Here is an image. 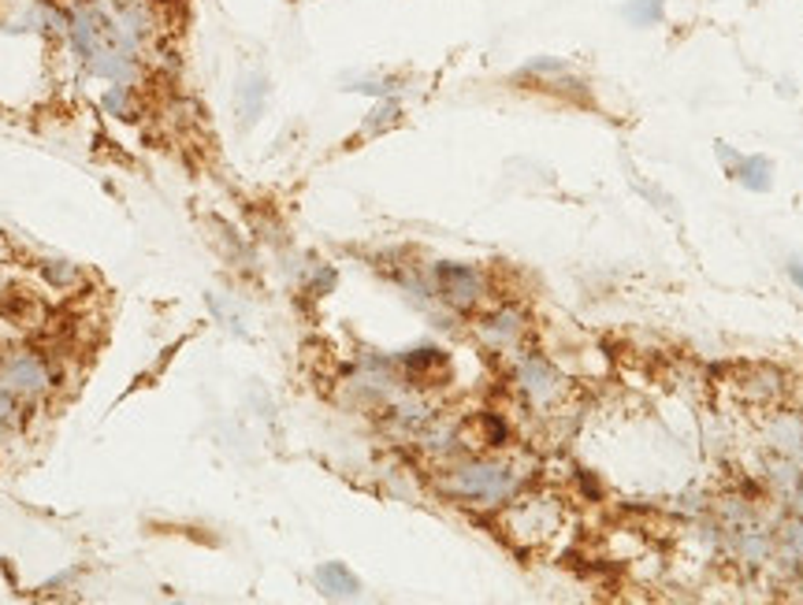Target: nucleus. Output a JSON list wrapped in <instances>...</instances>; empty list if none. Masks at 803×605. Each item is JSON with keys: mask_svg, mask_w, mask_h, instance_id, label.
Wrapping results in <instances>:
<instances>
[{"mask_svg": "<svg viewBox=\"0 0 803 605\" xmlns=\"http://www.w3.org/2000/svg\"><path fill=\"white\" fill-rule=\"evenodd\" d=\"M517 487H520V471L510 461H495V457L465 461V465L450 468V476L439 479V491L465 505H502L517 494Z\"/></svg>", "mask_w": 803, "mask_h": 605, "instance_id": "f257e3e1", "label": "nucleus"}, {"mask_svg": "<svg viewBox=\"0 0 803 605\" xmlns=\"http://www.w3.org/2000/svg\"><path fill=\"white\" fill-rule=\"evenodd\" d=\"M52 379H57L52 364L34 350H15L0 361V387L20 398V402L23 398H41L52 387Z\"/></svg>", "mask_w": 803, "mask_h": 605, "instance_id": "f03ea898", "label": "nucleus"}, {"mask_svg": "<svg viewBox=\"0 0 803 605\" xmlns=\"http://www.w3.org/2000/svg\"><path fill=\"white\" fill-rule=\"evenodd\" d=\"M514 382L520 387V394H525L536 408L554 405L562 398V390H566L562 376L543 357H520L517 368H514Z\"/></svg>", "mask_w": 803, "mask_h": 605, "instance_id": "7ed1b4c3", "label": "nucleus"}, {"mask_svg": "<svg viewBox=\"0 0 803 605\" xmlns=\"http://www.w3.org/2000/svg\"><path fill=\"white\" fill-rule=\"evenodd\" d=\"M436 279H439V293H443L454 308H473L484 293L480 272L465 268V264H439Z\"/></svg>", "mask_w": 803, "mask_h": 605, "instance_id": "20e7f679", "label": "nucleus"}, {"mask_svg": "<svg viewBox=\"0 0 803 605\" xmlns=\"http://www.w3.org/2000/svg\"><path fill=\"white\" fill-rule=\"evenodd\" d=\"M480 335L491 350H514L520 342V335H525V316H520L517 308H499V313H491L484 319Z\"/></svg>", "mask_w": 803, "mask_h": 605, "instance_id": "39448f33", "label": "nucleus"}, {"mask_svg": "<svg viewBox=\"0 0 803 605\" xmlns=\"http://www.w3.org/2000/svg\"><path fill=\"white\" fill-rule=\"evenodd\" d=\"M737 387L752 405H774L785 390V376L774 368H763V364H752V368L744 371V382H737Z\"/></svg>", "mask_w": 803, "mask_h": 605, "instance_id": "423d86ee", "label": "nucleus"}, {"mask_svg": "<svg viewBox=\"0 0 803 605\" xmlns=\"http://www.w3.org/2000/svg\"><path fill=\"white\" fill-rule=\"evenodd\" d=\"M316 583H321L324 594H335V598H350V594H357V580L342 565H324L321 572H316Z\"/></svg>", "mask_w": 803, "mask_h": 605, "instance_id": "0eeeda50", "label": "nucleus"}, {"mask_svg": "<svg viewBox=\"0 0 803 605\" xmlns=\"http://www.w3.org/2000/svg\"><path fill=\"white\" fill-rule=\"evenodd\" d=\"M135 97H138L135 86H112V90L101 97V104H104V112H112L116 119H135Z\"/></svg>", "mask_w": 803, "mask_h": 605, "instance_id": "6e6552de", "label": "nucleus"}, {"mask_svg": "<svg viewBox=\"0 0 803 605\" xmlns=\"http://www.w3.org/2000/svg\"><path fill=\"white\" fill-rule=\"evenodd\" d=\"M629 15L637 23H651V20H658L662 15V0H637V4L629 8Z\"/></svg>", "mask_w": 803, "mask_h": 605, "instance_id": "1a4fd4ad", "label": "nucleus"}, {"mask_svg": "<svg viewBox=\"0 0 803 605\" xmlns=\"http://www.w3.org/2000/svg\"><path fill=\"white\" fill-rule=\"evenodd\" d=\"M744 182L752 186V190H766V160H752V164H744Z\"/></svg>", "mask_w": 803, "mask_h": 605, "instance_id": "9d476101", "label": "nucleus"}, {"mask_svg": "<svg viewBox=\"0 0 803 605\" xmlns=\"http://www.w3.org/2000/svg\"><path fill=\"white\" fill-rule=\"evenodd\" d=\"M792 279H796L800 287H803V268H800V264H792Z\"/></svg>", "mask_w": 803, "mask_h": 605, "instance_id": "9b49d317", "label": "nucleus"}, {"mask_svg": "<svg viewBox=\"0 0 803 605\" xmlns=\"http://www.w3.org/2000/svg\"><path fill=\"white\" fill-rule=\"evenodd\" d=\"M149 4H156V8H161V4H167V0H149Z\"/></svg>", "mask_w": 803, "mask_h": 605, "instance_id": "f8f14e48", "label": "nucleus"}]
</instances>
